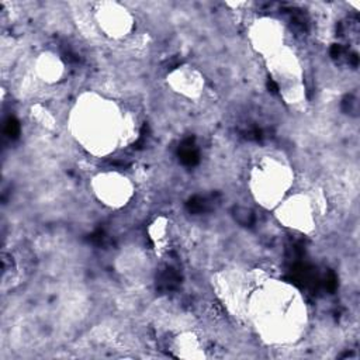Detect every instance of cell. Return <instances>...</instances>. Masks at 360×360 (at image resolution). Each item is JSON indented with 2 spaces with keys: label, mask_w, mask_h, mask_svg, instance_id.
Wrapping results in <instances>:
<instances>
[{
  "label": "cell",
  "mask_w": 360,
  "mask_h": 360,
  "mask_svg": "<svg viewBox=\"0 0 360 360\" xmlns=\"http://www.w3.org/2000/svg\"><path fill=\"white\" fill-rule=\"evenodd\" d=\"M93 20L97 30L112 41L125 39L135 28V15L132 11L125 4L111 0L94 4Z\"/></svg>",
  "instance_id": "obj_7"
},
{
  "label": "cell",
  "mask_w": 360,
  "mask_h": 360,
  "mask_svg": "<svg viewBox=\"0 0 360 360\" xmlns=\"http://www.w3.org/2000/svg\"><path fill=\"white\" fill-rule=\"evenodd\" d=\"M246 37L253 52L262 56L263 60L287 45L284 24L271 15L255 18L248 27Z\"/></svg>",
  "instance_id": "obj_8"
},
{
  "label": "cell",
  "mask_w": 360,
  "mask_h": 360,
  "mask_svg": "<svg viewBox=\"0 0 360 360\" xmlns=\"http://www.w3.org/2000/svg\"><path fill=\"white\" fill-rule=\"evenodd\" d=\"M124 114L114 100L97 91H83L69 112L70 135L91 156H108L121 148Z\"/></svg>",
  "instance_id": "obj_2"
},
{
  "label": "cell",
  "mask_w": 360,
  "mask_h": 360,
  "mask_svg": "<svg viewBox=\"0 0 360 360\" xmlns=\"http://www.w3.org/2000/svg\"><path fill=\"white\" fill-rule=\"evenodd\" d=\"M138 136V124L136 118L132 112L127 111L124 114V122H122V134H121V148L131 145Z\"/></svg>",
  "instance_id": "obj_14"
},
{
  "label": "cell",
  "mask_w": 360,
  "mask_h": 360,
  "mask_svg": "<svg viewBox=\"0 0 360 360\" xmlns=\"http://www.w3.org/2000/svg\"><path fill=\"white\" fill-rule=\"evenodd\" d=\"M266 69L276 83L281 100L291 108H302L307 103L304 66L295 51L284 45L264 59Z\"/></svg>",
  "instance_id": "obj_4"
},
{
  "label": "cell",
  "mask_w": 360,
  "mask_h": 360,
  "mask_svg": "<svg viewBox=\"0 0 360 360\" xmlns=\"http://www.w3.org/2000/svg\"><path fill=\"white\" fill-rule=\"evenodd\" d=\"M295 173L277 156H262L249 170L248 188L257 205L273 211L292 191Z\"/></svg>",
  "instance_id": "obj_3"
},
{
  "label": "cell",
  "mask_w": 360,
  "mask_h": 360,
  "mask_svg": "<svg viewBox=\"0 0 360 360\" xmlns=\"http://www.w3.org/2000/svg\"><path fill=\"white\" fill-rule=\"evenodd\" d=\"M166 86L186 100H198L205 91V77L202 72L191 63H181L166 73Z\"/></svg>",
  "instance_id": "obj_9"
},
{
  "label": "cell",
  "mask_w": 360,
  "mask_h": 360,
  "mask_svg": "<svg viewBox=\"0 0 360 360\" xmlns=\"http://www.w3.org/2000/svg\"><path fill=\"white\" fill-rule=\"evenodd\" d=\"M34 75L44 84L53 86L60 83L66 76V63L59 53L51 49L41 51L32 63Z\"/></svg>",
  "instance_id": "obj_10"
},
{
  "label": "cell",
  "mask_w": 360,
  "mask_h": 360,
  "mask_svg": "<svg viewBox=\"0 0 360 360\" xmlns=\"http://www.w3.org/2000/svg\"><path fill=\"white\" fill-rule=\"evenodd\" d=\"M30 117L32 122H35L38 127L53 131L56 128V117L53 111H51L45 104L35 103L30 107Z\"/></svg>",
  "instance_id": "obj_12"
},
{
  "label": "cell",
  "mask_w": 360,
  "mask_h": 360,
  "mask_svg": "<svg viewBox=\"0 0 360 360\" xmlns=\"http://www.w3.org/2000/svg\"><path fill=\"white\" fill-rule=\"evenodd\" d=\"M89 188L93 197L105 208H125L135 197L134 180L118 170H101L90 177Z\"/></svg>",
  "instance_id": "obj_6"
},
{
  "label": "cell",
  "mask_w": 360,
  "mask_h": 360,
  "mask_svg": "<svg viewBox=\"0 0 360 360\" xmlns=\"http://www.w3.org/2000/svg\"><path fill=\"white\" fill-rule=\"evenodd\" d=\"M245 315L267 345H290L301 339L308 325V308L292 284L264 277L252 284Z\"/></svg>",
  "instance_id": "obj_1"
},
{
  "label": "cell",
  "mask_w": 360,
  "mask_h": 360,
  "mask_svg": "<svg viewBox=\"0 0 360 360\" xmlns=\"http://www.w3.org/2000/svg\"><path fill=\"white\" fill-rule=\"evenodd\" d=\"M173 357L184 360H202L207 357L204 343L194 330H181L169 343Z\"/></svg>",
  "instance_id": "obj_11"
},
{
  "label": "cell",
  "mask_w": 360,
  "mask_h": 360,
  "mask_svg": "<svg viewBox=\"0 0 360 360\" xmlns=\"http://www.w3.org/2000/svg\"><path fill=\"white\" fill-rule=\"evenodd\" d=\"M271 212L276 221L287 229L309 235L316 228V200L305 191H291Z\"/></svg>",
  "instance_id": "obj_5"
},
{
  "label": "cell",
  "mask_w": 360,
  "mask_h": 360,
  "mask_svg": "<svg viewBox=\"0 0 360 360\" xmlns=\"http://www.w3.org/2000/svg\"><path fill=\"white\" fill-rule=\"evenodd\" d=\"M148 235L149 239L152 240V243L156 248H162L166 240H167V235H169V219L163 215L156 217L148 226Z\"/></svg>",
  "instance_id": "obj_13"
}]
</instances>
